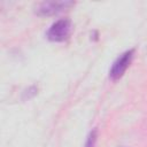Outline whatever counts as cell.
Listing matches in <instances>:
<instances>
[{
    "label": "cell",
    "instance_id": "3",
    "mask_svg": "<svg viewBox=\"0 0 147 147\" xmlns=\"http://www.w3.org/2000/svg\"><path fill=\"white\" fill-rule=\"evenodd\" d=\"M74 6L71 1H56V2H41L36 8V13L41 16H51L59 14L67 8Z\"/></svg>",
    "mask_w": 147,
    "mask_h": 147
},
{
    "label": "cell",
    "instance_id": "5",
    "mask_svg": "<svg viewBox=\"0 0 147 147\" xmlns=\"http://www.w3.org/2000/svg\"><path fill=\"white\" fill-rule=\"evenodd\" d=\"M95 144H96V130H93L90 132L84 147H95Z\"/></svg>",
    "mask_w": 147,
    "mask_h": 147
},
{
    "label": "cell",
    "instance_id": "1",
    "mask_svg": "<svg viewBox=\"0 0 147 147\" xmlns=\"http://www.w3.org/2000/svg\"><path fill=\"white\" fill-rule=\"evenodd\" d=\"M134 49H129L124 53H122L113 63L110 70H109V78L111 80L119 79L126 71V69L130 67L132 59H133Z\"/></svg>",
    "mask_w": 147,
    "mask_h": 147
},
{
    "label": "cell",
    "instance_id": "4",
    "mask_svg": "<svg viewBox=\"0 0 147 147\" xmlns=\"http://www.w3.org/2000/svg\"><path fill=\"white\" fill-rule=\"evenodd\" d=\"M38 93V87L37 86H30L28 90H25L24 92H23V95H22V99L23 100H30V99H32L36 94Z\"/></svg>",
    "mask_w": 147,
    "mask_h": 147
},
{
    "label": "cell",
    "instance_id": "2",
    "mask_svg": "<svg viewBox=\"0 0 147 147\" xmlns=\"http://www.w3.org/2000/svg\"><path fill=\"white\" fill-rule=\"evenodd\" d=\"M70 32H71V22L68 18H61L54 22L49 26L46 36L49 40L59 42L65 40L69 37Z\"/></svg>",
    "mask_w": 147,
    "mask_h": 147
}]
</instances>
